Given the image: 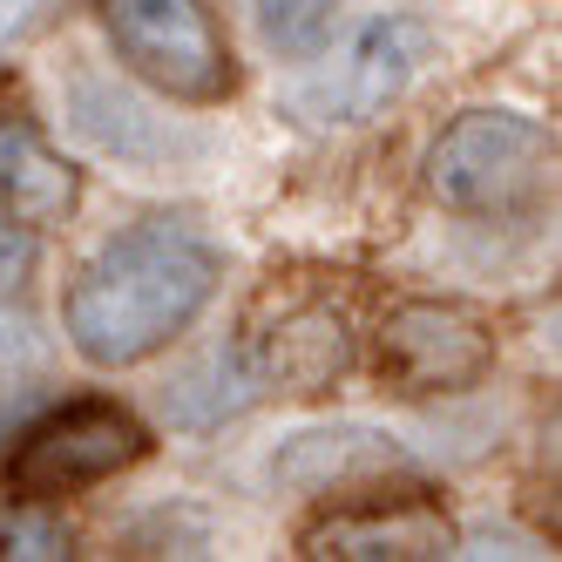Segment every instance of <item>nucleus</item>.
I'll return each mask as SVG.
<instances>
[{
  "instance_id": "f8f14e48",
  "label": "nucleus",
  "mask_w": 562,
  "mask_h": 562,
  "mask_svg": "<svg viewBox=\"0 0 562 562\" xmlns=\"http://www.w3.org/2000/svg\"><path fill=\"white\" fill-rule=\"evenodd\" d=\"M251 14H258L265 42L285 55V61H299V55H312L318 42H326L339 0H251Z\"/></svg>"
},
{
  "instance_id": "9b49d317",
  "label": "nucleus",
  "mask_w": 562,
  "mask_h": 562,
  "mask_svg": "<svg viewBox=\"0 0 562 562\" xmlns=\"http://www.w3.org/2000/svg\"><path fill=\"white\" fill-rule=\"evenodd\" d=\"M258 393H265V380L251 367V352H204L196 367H183L164 386V414H170V427H217L231 414H245Z\"/></svg>"
},
{
  "instance_id": "39448f33",
  "label": "nucleus",
  "mask_w": 562,
  "mask_h": 562,
  "mask_svg": "<svg viewBox=\"0 0 562 562\" xmlns=\"http://www.w3.org/2000/svg\"><path fill=\"white\" fill-rule=\"evenodd\" d=\"M495 367V333L468 305L407 299L380 318V380L400 393H468Z\"/></svg>"
},
{
  "instance_id": "20e7f679",
  "label": "nucleus",
  "mask_w": 562,
  "mask_h": 562,
  "mask_svg": "<svg viewBox=\"0 0 562 562\" xmlns=\"http://www.w3.org/2000/svg\"><path fill=\"white\" fill-rule=\"evenodd\" d=\"M149 454V434L130 407H115V400H75V407L34 420L0 481H8L14 502H61V495H82L95 481L123 474Z\"/></svg>"
},
{
  "instance_id": "0eeeda50",
  "label": "nucleus",
  "mask_w": 562,
  "mask_h": 562,
  "mask_svg": "<svg viewBox=\"0 0 562 562\" xmlns=\"http://www.w3.org/2000/svg\"><path fill=\"white\" fill-rule=\"evenodd\" d=\"M427 55H434L427 21H407V14L373 21V27H359V42L339 55V68H326V82L305 89V109L333 115V123H367V115H380L386 102L414 89Z\"/></svg>"
},
{
  "instance_id": "ddd939ff",
  "label": "nucleus",
  "mask_w": 562,
  "mask_h": 562,
  "mask_svg": "<svg viewBox=\"0 0 562 562\" xmlns=\"http://www.w3.org/2000/svg\"><path fill=\"white\" fill-rule=\"evenodd\" d=\"M68 555V529L55 515H42V502H0V562H55Z\"/></svg>"
},
{
  "instance_id": "2eb2a0df",
  "label": "nucleus",
  "mask_w": 562,
  "mask_h": 562,
  "mask_svg": "<svg viewBox=\"0 0 562 562\" xmlns=\"http://www.w3.org/2000/svg\"><path fill=\"white\" fill-rule=\"evenodd\" d=\"M27 271H34V231L14 224V217H0V299L21 292Z\"/></svg>"
},
{
  "instance_id": "1a4fd4ad",
  "label": "nucleus",
  "mask_w": 562,
  "mask_h": 562,
  "mask_svg": "<svg viewBox=\"0 0 562 562\" xmlns=\"http://www.w3.org/2000/svg\"><path fill=\"white\" fill-rule=\"evenodd\" d=\"M251 367L265 386H285V393H326L346 367H352V333H346V312L339 305H299L285 312L278 326L258 339Z\"/></svg>"
},
{
  "instance_id": "6e6552de",
  "label": "nucleus",
  "mask_w": 562,
  "mask_h": 562,
  "mask_svg": "<svg viewBox=\"0 0 562 562\" xmlns=\"http://www.w3.org/2000/svg\"><path fill=\"white\" fill-rule=\"evenodd\" d=\"M75 204H82V170L61 164L27 115H0V217L48 231Z\"/></svg>"
},
{
  "instance_id": "f257e3e1",
  "label": "nucleus",
  "mask_w": 562,
  "mask_h": 562,
  "mask_svg": "<svg viewBox=\"0 0 562 562\" xmlns=\"http://www.w3.org/2000/svg\"><path fill=\"white\" fill-rule=\"evenodd\" d=\"M217 292V245L190 217L115 231L68 285V339L89 367H136L164 352Z\"/></svg>"
},
{
  "instance_id": "f03ea898",
  "label": "nucleus",
  "mask_w": 562,
  "mask_h": 562,
  "mask_svg": "<svg viewBox=\"0 0 562 562\" xmlns=\"http://www.w3.org/2000/svg\"><path fill=\"white\" fill-rule=\"evenodd\" d=\"M555 136L515 109H468L427 149V190L461 217H521L549 196Z\"/></svg>"
},
{
  "instance_id": "7ed1b4c3",
  "label": "nucleus",
  "mask_w": 562,
  "mask_h": 562,
  "mask_svg": "<svg viewBox=\"0 0 562 562\" xmlns=\"http://www.w3.org/2000/svg\"><path fill=\"white\" fill-rule=\"evenodd\" d=\"M102 27L136 82L156 95L211 109L237 89L231 42L211 21V0H102Z\"/></svg>"
},
{
  "instance_id": "4468645a",
  "label": "nucleus",
  "mask_w": 562,
  "mask_h": 562,
  "mask_svg": "<svg viewBox=\"0 0 562 562\" xmlns=\"http://www.w3.org/2000/svg\"><path fill=\"white\" fill-rule=\"evenodd\" d=\"M42 359H48V339H42V326L21 312V305H8L0 299V386H21V380H34L42 373Z\"/></svg>"
},
{
  "instance_id": "423d86ee",
  "label": "nucleus",
  "mask_w": 562,
  "mask_h": 562,
  "mask_svg": "<svg viewBox=\"0 0 562 562\" xmlns=\"http://www.w3.org/2000/svg\"><path fill=\"white\" fill-rule=\"evenodd\" d=\"M299 555L312 562H440L454 555V521L427 488H393L367 502H339L305 521Z\"/></svg>"
},
{
  "instance_id": "9d476101",
  "label": "nucleus",
  "mask_w": 562,
  "mask_h": 562,
  "mask_svg": "<svg viewBox=\"0 0 562 562\" xmlns=\"http://www.w3.org/2000/svg\"><path fill=\"white\" fill-rule=\"evenodd\" d=\"M407 468V454L373 427H326V434H299L278 454V481L305 495H346V488H373L380 474Z\"/></svg>"
}]
</instances>
